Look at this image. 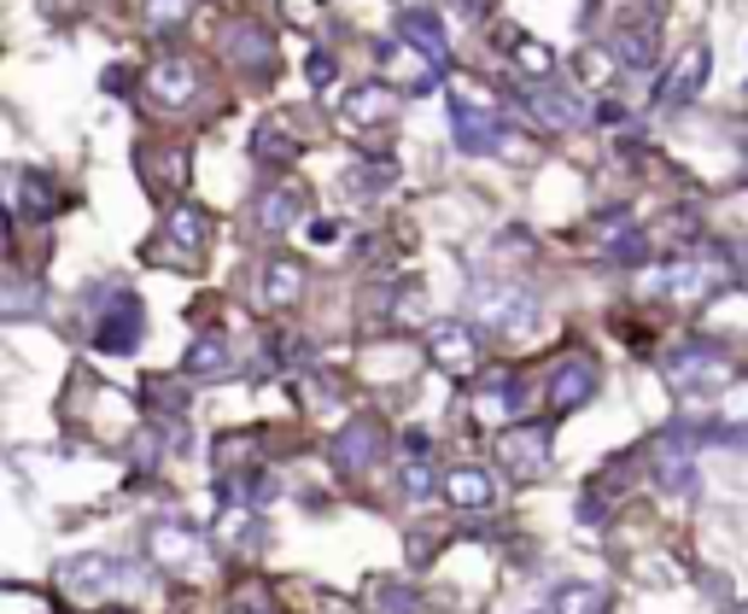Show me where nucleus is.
<instances>
[{
  "label": "nucleus",
  "mask_w": 748,
  "mask_h": 614,
  "mask_svg": "<svg viewBox=\"0 0 748 614\" xmlns=\"http://www.w3.org/2000/svg\"><path fill=\"white\" fill-rule=\"evenodd\" d=\"M474 316L491 322L497 334H527V327L538 322V304L521 293V287H480V293H474Z\"/></svg>",
  "instance_id": "obj_1"
},
{
  "label": "nucleus",
  "mask_w": 748,
  "mask_h": 614,
  "mask_svg": "<svg viewBox=\"0 0 748 614\" xmlns=\"http://www.w3.org/2000/svg\"><path fill=\"white\" fill-rule=\"evenodd\" d=\"M667 375H673L678 393H702V386L731 381V363H725L714 345H678V352H667Z\"/></svg>",
  "instance_id": "obj_2"
},
{
  "label": "nucleus",
  "mask_w": 748,
  "mask_h": 614,
  "mask_svg": "<svg viewBox=\"0 0 748 614\" xmlns=\"http://www.w3.org/2000/svg\"><path fill=\"white\" fill-rule=\"evenodd\" d=\"M135 340H141V304L129 293L100 299V311H94V345L100 352H129Z\"/></svg>",
  "instance_id": "obj_3"
},
{
  "label": "nucleus",
  "mask_w": 748,
  "mask_h": 614,
  "mask_svg": "<svg viewBox=\"0 0 748 614\" xmlns=\"http://www.w3.org/2000/svg\"><path fill=\"white\" fill-rule=\"evenodd\" d=\"M497 457H503V468L515 480H538L550 468V439L544 427H509L503 439H497Z\"/></svg>",
  "instance_id": "obj_4"
},
{
  "label": "nucleus",
  "mask_w": 748,
  "mask_h": 614,
  "mask_svg": "<svg viewBox=\"0 0 748 614\" xmlns=\"http://www.w3.org/2000/svg\"><path fill=\"white\" fill-rule=\"evenodd\" d=\"M468 416L486 422V427H509L515 416H521V381L509 375H491L480 393H468Z\"/></svg>",
  "instance_id": "obj_5"
},
{
  "label": "nucleus",
  "mask_w": 748,
  "mask_h": 614,
  "mask_svg": "<svg viewBox=\"0 0 748 614\" xmlns=\"http://www.w3.org/2000/svg\"><path fill=\"white\" fill-rule=\"evenodd\" d=\"M112 580H123V568H117V562H106V556H76V562L59 568V585H65L71 597H82V603L112 597Z\"/></svg>",
  "instance_id": "obj_6"
},
{
  "label": "nucleus",
  "mask_w": 748,
  "mask_h": 614,
  "mask_svg": "<svg viewBox=\"0 0 748 614\" xmlns=\"http://www.w3.org/2000/svg\"><path fill=\"white\" fill-rule=\"evenodd\" d=\"M702 82H708V48L696 41V48H684V59L673 65V76L661 82V106H667V112L690 106V100L702 94Z\"/></svg>",
  "instance_id": "obj_7"
},
{
  "label": "nucleus",
  "mask_w": 748,
  "mask_h": 614,
  "mask_svg": "<svg viewBox=\"0 0 748 614\" xmlns=\"http://www.w3.org/2000/svg\"><path fill=\"white\" fill-rule=\"evenodd\" d=\"M147 550H153V562H164L170 573H187V568H199V539L187 527H170V521H158L147 532Z\"/></svg>",
  "instance_id": "obj_8"
},
{
  "label": "nucleus",
  "mask_w": 748,
  "mask_h": 614,
  "mask_svg": "<svg viewBox=\"0 0 748 614\" xmlns=\"http://www.w3.org/2000/svg\"><path fill=\"white\" fill-rule=\"evenodd\" d=\"M719 287V270H702V263H673V270L650 275V293H673V299H708Z\"/></svg>",
  "instance_id": "obj_9"
},
{
  "label": "nucleus",
  "mask_w": 748,
  "mask_h": 614,
  "mask_svg": "<svg viewBox=\"0 0 748 614\" xmlns=\"http://www.w3.org/2000/svg\"><path fill=\"white\" fill-rule=\"evenodd\" d=\"M450 123H456V147H463V153H491V147H497V112L456 100Z\"/></svg>",
  "instance_id": "obj_10"
},
{
  "label": "nucleus",
  "mask_w": 748,
  "mask_h": 614,
  "mask_svg": "<svg viewBox=\"0 0 748 614\" xmlns=\"http://www.w3.org/2000/svg\"><path fill=\"white\" fill-rule=\"evenodd\" d=\"M427 345H433V363H439V368H450V375H463V368H474V334H468L463 322H433Z\"/></svg>",
  "instance_id": "obj_11"
},
{
  "label": "nucleus",
  "mask_w": 748,
  "mask_h": 614,
  "mask_svg": "<svg viewBox=\"0 0 748 614\" xmlns=\"http://www.w3.org/2000/svg\"><path fill=\"white\" fill-rule=\"evenodd\" d=\"M596 393V368L585 357H568V363H555V375H550V398L555 409H579Z\"/></svg>",
  "instance_id": "obj_12"
},
{
  "label": "nucleus",
  "mask_w": 748,
  "mask_h": 614,
  "mask_svg": "<svg viewBox=\"0 0 748 614\" xmlns=\"http://www.w3.org/2000/svg\"><path fill=\"white\" fill-rule=\"evenodd\" d=\"M521 100L544 117V123H555V129H568V123H579V100L568 94V89H550V82H527L521 89Z\"/></svg>",
  "instance_id": "obj_13"
},
{
  "label": "nucleus",
  "mask_w": 748,
  "mask_h": 614,
  "mask_svg": "<svg viewBox=\"0 0 748 614\" xmlns=\"http://www.w3.org/2000/svg\"><path fill=\"white\" fill-rule=\"evenodd\" d=\"M304 293V270L293 258H269L263 263V281H258V299L263 304H293Z\"/></svg>",
  "instance_id": "obj_14"
},
{
  "label": "nucleus",
  "mask_w": 748,
  "mask_h": 614,
  "mask_svg": "<svg viewBox=\"0 0 748 614\" xmlns=\"http://www.w3.org/2000/svg\"><path fill=\"white\" fill-rule=\"evenodd\" d=\"M445 498L456 509H491L497 503V486L480 475V468H450V475H445Z\"/></svg>",
  "instance_id": "obj_15"
},
{
  "label": "nucleus",
  "mask_w": 748,
  "mask_h": 614,
  "mask_svg": "<svg viewBox=\"0 0 748 614\" xmlns=\"http://www.w3.org/2000/svg\"><path fill=\"white\" fill-rule=\"evenodd\" d=\"M334 457L345 468H368L374 457H381V427H374V422H351L345 434L334 439Z\"/></svg>",
  "instance_id": "obj_16"
},
{
  "label": "nucleus",
  "mask_w": 748,
  "mask_h": 614,
  "mask_svg": "<svg viewBox=\"0 0 748 614\" xmlns=\"http://www.w3.org/2000/svg\"><path fill=\"white\" fill-rule=\"evenodd\" d=\"M550 614H609V591L602 585H585V580H568L550 597Z\"/></svg>",
  "instance_id": "obj_17"
},
{
  "label": "nucleus",
  "mask_w": 748,
  "mask_h": 614,
  "mask_svg": "<svg viewBox=\"0 0 748 614\" xmlns=\"http://www.w3.org/2000/svg\"><path fill=\"white\" fill-rule=\"evenodd\" d=\"M147 89L158 94V100H170V106H181L187 94H194V71L181 65V59H164V65H153V76H147Z\"/></svg>",
  "instance_id": "obj_18"
},
{
  "label": "nucleus",
  "mask_w": 748,
  "mask_h": 614,
  "mask_svg": "<svg viewBox=\"0 0 748 614\" xmlns=\"http://www.w3.org/2000/svg\"><path fill=\"white\" fill-rule=\"evenodd\" d=\"M404 41H415V48H422L439 71L450 65V48H445V35H439V24H433L427 12H409V18H404Z\"/></svg>",
  "instance_id": "obj_19"
},
{
  "label": "nucleus",
  "mask_w": 748,
  "mask_h": 614,
  "mask_svg": "<svg viewBox=\"0 0 748 614\" xmlns=\"http://www.w3.org/2000/svg\"><path fill=\"white\" fill-rule=\"evenodd\" d=\"M181 368H187V375H222V368H235V345H228V340H199Z\"/></svg>",
  "instance_id": "obj_20"
},
{
  "label": "nucleus",
  "mask_w": 748,
  "mask_h": 614,
  "mask_svg": "<svg viewBox=\"0 0 748 614\" xmlns=\"http://www.w3.org/2000/svg\"><path fill=\"white\" fill-rule=\"evenodd\" d=\"M258 222H263L269 235L293 229V222H299V194H263L258 199Z\"/></svg>",
  "instance_id": "obj_21"
},
{
  "label": "nucleus",
  "mask_w": 748,
  "mask_h": 614,
  "mask_svg": "<svg viewBox=\"0 0 748 614\" xmlns=\"http://www.w3.org/2000/svg\"><path fill=\"white\" fill-rule=\"evenodd\" d=\"M170 235L187 246V252H199L205 235H211V222H205V211H194V205H181V211L170 217Z\"/></svg>",
  "instance_id": "obj_22"
},
{
  "label": "nucleus",
  "mask_w": 748,
  "mask_h": 614,
  "mask_svg": "<svg viewBox=\"0 0 748 614\" xmlns=\"http://www.w3.org/2000/svg\"><path fill=\"white\" fill-rule=\"evenodd\" d=\"M258 153H263L269 164H287V158H293V135L281 129V117H269L263 129H258Z\"/></svg>",
  "instance_id": "obj_23"
},
{
  "label": "nucleus",
  "mask_w": 748,
  "mask_h": 614,
  "mask_svg": "<svg viewBox=\"0 0 748 614\" xmlns=\"http://www.w3.org/2000/svg\"><path fill=\"white\" fill-rule=\"evenodd\" d=\"M18 194H24V205H18V217H41L48 211V188H41V176H18Z\"/></svg>",
  "instance_id": "obj_24"
},
{
  "label": "nucleus",
  "mask_w": 748,
  "mask_h": 614,
  "mask_svg": "<svg viewBox=\"0 0 748 614\" xmlns=\"http://www.w3.org/2000/svg\"><path fill=\"white\" fill-rule=\"evenodd\" d=\"M310 82H316V89H322V82H334V59H310Z\"/></svg>",
  "instance_id": "obj_25"
}]
</instances>
